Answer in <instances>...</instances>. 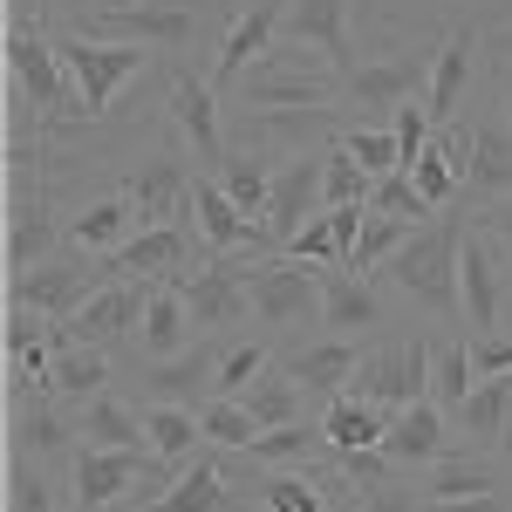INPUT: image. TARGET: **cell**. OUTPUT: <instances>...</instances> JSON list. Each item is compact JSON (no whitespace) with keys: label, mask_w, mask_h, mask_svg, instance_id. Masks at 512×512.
Masks as SVG:
<instances>
[{"label":"cell","mask_w":512,"mask_h":512,"mask_svg":"<svg viewBox=\"0 0 512 512\" xmlns=\"http://www.w3.org/2000/svg\"><path fill=\"white\" fill-rule=\"evenodd\" d=\"M472 198H458V205H444L431 226H417V233L396 246V260L383 267L396 294L417 308V315H431L437 328H465V294H458V246H465V226H472Z\"/></svg>","instance_id":"6da1fadb"},{"label":"cell","mask_w":512,"mask_h":512,"mask_svg":"<svg viewBox=\"0 0 512 512\" xmlns=\"http://www.w3.org/2000/svg\"><path fill=\"white\" fill-rule=\"evenodd\" d=\"M233 117H260V110H342V69L308 48V41H287L280 35L246 76L226 96Z\"/></svg>","instance_id":"7a4b0ae2"},{"label":"cell","mask_w":512,"mask_h":512,"mask_svg":"<svg viewBox=\"0 0 512 512\" xmlns=\"http://www.w3.org/2000/svg\"><path fill=\"white\" fill-rule=\"evenodd\" d=\"M246 294H253V328L294 349L315 342V328H328L321 315V267L294 260V253H246Z\"/></svg>","instance_id":"3957f363"},{"label":"cell","mask_w":512,"mask_h":512,"mask_svg":"<svg viewBox=\"0 0 512 512\" xmlns=\"http://www.w3.org/2000/svg\"><path fill=\"white\" fill-rule=\"evenodd\" d=\"M437 62V35H396L390 48L362 55L355 76H342V123H383L403 103H424Z\"/></svg>","instance_id":"277c9868"},{"label":"cell","mask_w":512,"mask_h":512,"mask_svg":"<svg viewBox=\"0 0 512 512\" xmlns=\"http://www.w3.org/2000/svg\"><path fill=\"white\" fill-rule=\"evenodd\" d=\"M55 48H62L69 76H76V96H82V117L89 123H103L117 110L123 89L144 76L151 62H164L158 48H144V41H96V35H82V28H55Z\"/></svg>","instance_id":"5b68a950"},{"label":"cell","mask_w":512,"mask_h":512,"mask_svg":"<svg viewBox=\"0 0 512 512\" xmlns=\"http://www.w3.org/2000/svg\"><path fill=\"white\" fill-rule=\"evenodd\" d=\"M76 28L96 41H144L158 55H192L205 35V7L198 0H130V7H89Z\"/></svg>","instance_id":"8992f818"},{"label":"cell","mask_w":512,"mask_h":512,"mask_svg":"<svg viewBox=\"0 0 512 512\" xmlns=\"http://www.w3.org/2000/svg\"><path fill=\"white\" fill-rule=\"evenodd\" d=\"M219 103H226V96H219V82L198 76L185 55H164V110H171V130H178V144H185L205 171H219L226 151H233Z\"/></svg>","instance_id":"52a82bcc"},{"label":"cell","mask_w":512,"mask_h":512,"mask_svg":"<svg viewBox=\"0 0 512 512\" xmlns=\"http://www.w3.org/2000/svg\"><path fill=\"white\" fill-rule=\"evenodd\" d=\"M192 178L198 171L178 144H151V151H137L130 164H117V192L137 205L144 226H178V219H192Z\"/></svg>","instance_id":"ba28073f"},{"label":"cell","mask_w":512,"mask_h":512,"mask_svg":"<svg viewBox=\"0 0 512 512\" xmlns=\"http://www.w3.org/2000/svg\"><path fill=\"white\" fill-rule=\"evenodd\" d=\"M431 369H437V335H396V342H369L362 369H355V396H369L376 410H403L431 396Z\"/></svg>","instance_id":"9c48e42d"},{"label":"cell","mask_w":512,"mask_h":512,"mask_svg":"<svg viewBox=\"0 0 512 512\" xmlns=\"http://www.w3.org/2000/svg\"><path fill=\"white\" fill-rule=\"evenodd\" d=\"M485 48H492V28L472 21V14H458L444 35H437V62H431V89H424V110H431V130H451L458 110H465V96H472V82L485 76Z\"/></svg>","instance_id":"30bf717a"},{"label":"cell","mask_w":512,"mask_h":512,"mask_svg":"<svg viewBox=\"0 0 512 512\" xmlns=\"http://www.w3.org/2000/svg\"><path fill=\"white\" fill-rule=\"evenodd\" d=\"M96 287H103V260L82 253V246H69V253H55V260H41V267L7 280V301H14V308H35V315H48V321H69Z\"/></svg>","instance_id":"8fae6325"},{"label":"cell","mask_w":512,"mask_h":512,"mask_svg":"<svg viewBox=\"0 0 512 512\" xmlns=\"http://www.w3.org/2000/svg\"><path fill=\"white\" fill-rule=\"evenodd\" d=\"M185 301H192V321L205 335H239L253 328V294H246V253H205L192 274L178 280Z\"/></svg>","instance_id":"7c38bea8"},{"label":"cell","mask_w":512,"mask_h":512,"mask_svg":"<svg viewBox=\"0 0 512 512\" xmlns=\"http://www.w3.org/2000/svg\"><path fill=\"white\" fill-rule=\"evenodd\" d=\"M198 260H205V239H198L192 219H178V226H137L103 260V280H185Z\"/></svg>","instance_id":"4fadbf2b"},{"label":"cell","mask_w":512,"mask_h":512,"mask_svg":"<svg viewBox=\"0 0 512 512\" xmlns=\"http://www.w3.org/2000/svg\"><path fill=\"white\" fill-rule=\"evenodd\" d=\"M506 253L492 246V233L465 226V246H458V294H465V335H506Z\"/></svg>","instance_id":"5bb4252c"},{"label":"cell","mask_w":512,"mask_h":512,"mask_svg":"<svg viewBox=\"0 0 512 512\" xmlns=\"http://www.w3.org/2000/svg\"><path fill=\"white\" fill-rule=\"evenodd\" d=\"M151 287H158V280H103L76 315L62 321V328H69V342H82V349H110V355L130 349V335H137V321H144Z\"/></svg>","instance_id":"9a60e30c"},{"label":"cell","mask_w":512,"mask_h":512,"mask_svg":"<svg viewBox=\"0 0 512 512\" xmlns=\"http://www.w3.org/2000/svg\"><path fill=\"white\" fill-rule=\"evenodd\" d=\"M192 219H198L205 253H274L267 226H260V219L219 185V171H198V178H192Z\"/></svg>","instance_id":"2e32d148"},{"label":"cell","mask_w":512,"mask_h":512,"mask_svg":"<svg viewBox=\"0 0 512 512\" xmlns=\"http://www.w3.org/2000/svg\"><path fill=\"white\" fill-rule=\"evenodd\" d=\"M69 472H76V512H117L123 492H137L144 472H158V458L151 451H110V444H82L76 458H69Z\"/></svg>","instance_id":"e0dca14e"},{"label":"cell","mask_w":512,"mask_h":512,"mask_svg":"<svg viewBox=\"0 0 512 512\" xmlns=\"http://www.w3.org/2000/svg\"><path fill=\"white\" fill-rule=\"evenodd\" d=\"M328 144H335V137H328ZM328 144H315V151H287V158H280L274 198H267V239H274V253L321 212V158H328Z\"/></svg>","instance_id":"ac0fdd59"},{"label":"cell","mask_w":512,"mask_h":512,"mask_svg":"<svg viewBox=\"0 0 512 512\" xmlns=\"http://www.w3.org/2000/svg\"><path fill=\"white\" fill-rule=\"evenodd\" d=\"M280 28H287V0H246L233 14V28L219 35V55H212V82H219V96H233L239 76L267 55L280 41Z\"/></svg>","instance_id":"d6986e66"},{"label":"cell","mask_w":512,"mask_h":512,"mask_svg":"<svg viewBox=\"0 0 512 512\" xmlns=\"http://www.w3.org/2000/svg\"><path fill=\"white\" fill-rule=\"evenodd\" d=\"M465 437H458V417L444 410V403H403L390 417V437H383V451H390L403 472H424V465H437V458H451Z\"/></svg>","instance_id":"ffe728a7"},{"label":"cell","mask_w":512,"mask_h":512,"mask_svg":"<svg viewBox=\"0 0 512 512\" xmlns=\"http://www.w3.org/2000/svg\"><path fill=\"white\" fill-rule=\"evenodd\" d=\"M362 349H369L362 335H321V342H294V349H280V369L315 396V403H335V396L355 383Z\"/></svg>","instance_id":"44dd1931"},{"label":"cell","mask_w":512,"mask_h":512,"mask_svg":"<svg viewBox=\"0 0 512 512\" xmlns=\"http://www.w3.org/2000/svg\"><path fill=\"white\" fill-rule=\"evenodd\" d=\"M465 198H472V205L512 198V123L499 117V110L465 123Z\"/></svg>","instance_id":"7402d4cb"},{"label":"cell","mask_w":512,"mask_h":512,"mask_svg":"<svg viewBox=\"0 0 512 512\" xmlns=\"http://www.w3.org/2000/svg\"><path fill=\"white\" fill-rule=\"evenodd\" d=\"M192 342H198V321H192V301H185V287H178V280H158V287H151V301H144V321H137V335H130L137 362L185 355Z\"/></svg>","instance_id":"603a6c76"},{"label":"cell","mask_w":512,"mask_h":512,"mask_svg":"<svg viewBox=\"0 0 512 512\" xmlns=\"http://www.w3.org/2000/svg\"><path fill=\"white\" fill-rule=\"evenodd\" d=\"M280 35L321 48L342 76H355V62H362L355 28H349V0H287V28H280Z\"/></svg>","instance_id":"cb8c5ba5"},{"label":"cell","mask_w":512,"mask_h":512,"mask_svg":"<svg viewBox=\"0 0 512 512\" xmlns=\"http://www.w3.org/2000/svg\"><path fill=\"white\" fill-rule=\"evenodd\" d=\"M144 512H239L233 485H226V451H219V444H205V451H198L192 465L171 478Z\"/></svg>","instance_id":"d4e9b609"},{"label":"cell","mask_w":512,"mask_h":512,"mask_svg":"<svg viewBox=\"0 0 512 512\" xmlns=\"http://www.w3.org/2000/svg\"><path fill=\"white\" fill-rule=\"evenodd\" d=\"M212 369H219V335H205V342H192L185 355H164V362H144V403H192L212 390Z\"/></svg>","instance_id":"484cf974"},{"label":"cell","mask_w":512,"mask_h":512,"mask_svg":"<svg viewBox=\"0 0 512 512\" xmlns=\"http://www.w3.org/2000/svg\"><path fill=\"white\" fill-rule=\"evenodd\" d=\"M82 424H69L48 396H28L14 403V437H7V458H35V465H55V458H76Z\"/></svg>","instance_id":"4316f807"},{"label":"cell","mask_w":512,"mask_h":512,"mask_svg":"<svg viewBox=\"0 0 512 512\" xmlns=\"http://www.w3.org/2000/svg\"><path fill=\"white\" fill-rule=\"evenodd\" d=\"M321 315H328V335H376L390 321L376 280L349 274V267H321Z\"/></svg>","instance_id":"83f0119b"},{"label":"cell","mask_w":512,"mask_h":512,"mask_svg":"<svg viewBox=\"0 0 512 512\" xmlns=\"http://www.w3.org/2000/svg\"><path fill=\"white\" fill-rule=\"evenodd\" d=\"M417 492H424V506H437V499H478V492H506V465H499L492 451H472V444H458L451 458L424 465Z\"/></svg>","instance_id":"f1b7e54d"},{"label":"cell","mask_w":512,"mask_h":512,"mask_svg":"<svg viewBox=\"0 0 512 512\" xmlns=\"http://www.w3.org/2000/svg\"><path fill=\"white\" fill-rule=\"evenodd\" d=\"M396 410H376L369 396L342 390L335 403H321V431H328V458H349V451H383Z\"/></svg>","instance_id":"f546056e"},{"label":"cell","mask_w":512,"mask_h":512,"mask_svg":"<svg viewBox=\"0 0 512 512\" xmlns=\"http://www.w3.org/2000/svg\"><path fill=\"white\" fill-rule=\"evenodd\" d=\"M458 437H465L472 451L506 458V444H512V376H485V383L465 396V410H458Z\"/></svg>","instance_id":"4dcf8cb0"},{"label":"cell","mask_w":512,"mask_h":512,"mask_svg":"<svg viewBox=\"0 0 512 512\" xmlns=\"http://www.w3.org/2000/svg\"><path fill=\"white\" fill-rule=\"evenodd\" d=\"M130 226H144L137 219V205L123 192H96L76 205V219H69V246H82V253H96V260H110L123 239H130Z\"/></svg>","instance_id":"1f68e13d"},{"label":"cell","mask_w":512,"mask_h":512,"mask_svg":"<svg viewBox=\"0 0 512 512\" xmlns=\"http://www.w3.org/2000/svg\"><path fill=\"white\" fill-rule=\"evenodd\" d=\"M239 458H253L260 472H315V458H328V431L308 424V417H294V424H274V431H260Z\"/></svg>","instance_id":"d6a6232c"},{"label":"cell","mask_w":512,"mask_h":512,"mask_svg":"<svg viewBox=\"0 0 512 512\" xmlns=\"http://www.w3.org/2000/svg\"><path fill=\"white\" fill-rule=\"evenodd\" d=\"M144 437H151V458L158 465L185 472L198 458V444H205V424H198L192 403H144Z\"/></svg>","instance_id":"836d02e7"},{"label":"cell","mask_w":512,"mask_h":512,"mask_svg":"<svg viewBox=\"0 0 512 512\" xmlns=\"http://www.w3.org/2000/svg\"><path fill=\"white\" fill-rule=\"evenodd\" d=\"M82 444H110V451H151V437H144V403H123L117 390H103L96 403H82Z\"/></svg>","instance_id":"e575fe53"},{"label":"cell","mask_w":512,"mask_h":512,"mask_svg":"<svg viewBox=\"0 0 512 512\" xmlns=\"http://www.w3.org/2000/svg\"><path fill=\"white\" fill-rule=\"evenodd\" d=\"M274 171H280V158L274 151H260V144H253V151H226V164H219V185H226V192L239 198V205H246V212H253V219H260V226H267V198H274Z\"/></svg>","instance_id":"d590c367"},{"label":"cell","mask_w":512,"mask_h":512,"mask_svg":"<svg viewBox=\"0 0 512 512\" xmlns=\"http://www.w3.org/2000/svg\"><path fill=\"white\" fill-rule=\"evenodd\" d=\"M280 362V342H253V335H219V369H212V396H239Z\"/></svg>","instance_id":"8d00e7d4"},{"label":"cell","mask_w":512,"mask_h":512,"mask_svg":"<svg viewBox=\"0 0 512 512\" xmlns=\"http://www.w3.org/2000/svg\"><path fill=\"white\" fill-rule=\"evenodd\" d=\"M110 390V349H55V396L62 403H96V396Z\"/></svg>","instance_id":"74e56055"},{"label":"cell","mask_w":512,"mask_h":512,"mask_svg":"<svg viewBox=\"0 0 512 512\" xmlns=\"http://www.w3.org/2000/svg\"><path fill=\"white\" fill-rule=\"evenodd\" d=\"M478 390L472 369V335H437V369H431V403H444L451 417L465 410V396Z\"/></svg>","instance_id":"f35d334b"},{"label":"cell","mask_w":512,"mask_h":512,"mask_svg":"<svg viewBox=\"0 0 512 512\" xmlns=\"http://www.w3.org/2000/svg\"><path fill=\"white\" fill-rule=\"evenodd\" d=\"M239 403L253 410V424H260V431H274V424H294V417H301L308 390H301V383H294V376H287V369L274 362L260 383H246V390H239Z\"/></svg>","instance_id":"ab89813d"},{"label":"cell","mask_w":512,"mask_h":512,"mask_svg":"<svg viewBox=\"0 0 512 512\" xmlns=\"http://www.w3.org/2000/svg\"><path fill=\"white\" fill-rule=\"evenodd\" d=\"M417 233L410 219H390V212H376L369 205V219H362V239H355V253H349V274H369V280H383V267L396 260V246Z\"/></svg>","instance_id":"60d3db41"},{"label":"cell","mask_w":512,"mask_h":512,"mask_svg":"<svg viewBox=\"0 0 512 512\" xmlns=\"http://www.w3.org/2000/svg\"><path fill=\"white\" fill-rule=\"evenodd\" d=\"M335 137L349 144V158L362 164L369 178H390V171H403V144H396L390 123H342Z\"/></svg>","instance_id":"b9f144b4"},{"label":"cell","mask_w":512,"mask_h":512,"mask_svg":"<svg viewBox=\"0 0 512 512\" xmlns=\"http://www.w3.org/2000/svg\"><path fill=\"white\" fill-rule=\"evenodd\" d=\"M198 424H205V444H219V451H246L260 424H253V410L239 403V396H205L198 403Z\"/></svg>","instance_id":"7bdbcfd3"},{"label":"cell","mask_w":512,"mask_h":512,"mask_svg":"<svg viewBox=\"0 0 512 512\" xmlns=\"http://www.w3.org/2000/svg\"><path fill=\"white\" fill-rule=\"evenodd\" d=\"M369 185H376V178H369V171L349 158V144L335 137L328 158H321V205H369Z\"/></svg>","instance_id":"ee69618b"},{"label":"cell","mask_w":512,"mask_h":512,"mask_svg":"<svg viewBox=\"0 0 512 512\" xmlns=\"http://www.w3.org/2000/svg\"><path fill=\"white\" fill-rule=\"evenodd\" d=\"M369 205H376V212H390V219H410V226H431V219H437V205L417 192V178H410V171L376 178V185H369Z\"/></svg>","instance_id":"f6af8a7d"},{"label":"cell","mask_w":512,"mask_h":512,"mask_svg":"<svg viewBox=\"0 0 512 512\" xmlns=\"http://www.w3.org/2000/svg\"><path fill=\"white\" fill-rule=\"evenodd\" d=\"M260 492H267V506H274V512H335L328 485L308 478V472H267V478H260Z\"/></svg>","instance_id":"bcb514c9"},{"label":"cell","mask_w":512,"mask_h":512,"mask_svg":"<svg viewBox=\"0 0 512 512\" xmlns=\"http://www.w3.org/2000/svg\"><path fill=\"white\" fill-rule=\"evenodd\" d=\"M7 512H62L55 485H48V465H35V458H7Z\"/></svg>","instance_id":"7dc6e473"},{"label":"cell","mask_w":512,"mask_h":512,"mask_svg":"<svg viewBox=\"0 0 512 512\" xmlns=\"http://www.w3.org/2000/svg\"><path fill=\"white\" fill-rule=\"evenodd\" d=\"M280 253H294V260H315V267H342V239H335V226H328V212H315L301 233L287 239Z\"/></svg>","instance_id":"c3c4849f"},{"label":"cell","mask_w":512,"mask_h":512,"mask_svg":"<svg viewBox=\"0 0 512 512\" xmlns=\"http://www.w3.org/2000/svg\"><path fill=\"white\" fill-rule=\"evenodd\" d=\"M355 512H424V492L403 485V478H383V485H362L355 492Z\"/></svg>","instance_id":"681fc988"},{"label":"cell","mask_w":512,"mask_h":512,"mask_svg":"<svg viewBox=\"0 0 512 512\" xmlns=\"http://www.w3.org/2000/svg\"><path fill=\"white\" fill-rule=\"evenodd\" d=\"M472 369H478V383L485 376H512V328L506 335H472Z\"/></svg>","instance_id":"f907efd6"},{"label":"cell","mask_w":512,"mask_h":512,"mask_svg":"<svg viewBox=\"0 0 512 512\" xmlns=\"http://www.w3.org/2000/svg\"><path fill=\"white\" fill-rule=\"evenodd\" d=\"M478 226L492 233V246L512 260V198H499V205H478Z\"/></svg>","instance_id":"816d5d0a"},{"label":"cell","mask_w":512,"mask_h":512,"mask_svg":"<svg viewBox=\"0 0 512 512\" xmlns=\"http://www.w3.org/2000/svg\"><path fill=\"white\" fill-rule=\"evenodd\" d=\"M424 512H506V492H478V499H437Z\"/></svg>","instance_id":"f5cc1de1"},{"label":"cell","mask_w":512,"mask_h":512,"mask_svg":"<svg viewBox=\"0 0 512 512\" xmlns=\"http://www.w3.org/2000/svg\"><path fill=\"white\" fill-rule=\"evenodd\" d=\"M492 110H499V117L512 123V55L499 62V69H492Z\"/></svg>","instance_id":"db71d44e"},{"label":"cell","mask_w":512,"mask_h":512,"mask_svg":"<svg viewBox=\"0 0 512 512\" xmlns=\"http://www.w3.org/2000/svg\"><path fill=\"white\" fill-rule=\"evenodd\" d=\"M82 14H89V0H55V21H62V28H76Z\"/></svg>","instance_id":"11a10c76"},{"label":"cell","mask_w":512,"mask_h":512,"mask_svg":"<svg viewBox=\"0 0 512 512\" xmlns=\"http://www.w3.org/2000/svg\"><path fill=\"white\" fill-rule=\"evenodd\" d=\"M499 41H506V55H512V14H506V21H499Z\"/></svg>","instance_id":"9f6ffc18"},{"label":"cell","mask_w":512,"mask_h":512,"mask_svg":"<svg viewBox=\"0 0 512 512\" xmlns=\"http://www.w3.org/2000/svg\"><path fill=\"white\" fill-rule=\"evenodd\" d=\"M103 7H130V0H103Z\"/></svg>","instance_id":"6f0895ef"},{"label":"cell","mask_w":512,"mask_h":512,"mask_svg":"<svg viewBox=\"0 0 512 512\" xmlns=\"http://www.w3.org/2000/svg\"><path fill=\"white\" fill-rule=\"evenodd\" d=\"M506 458H512V444H506Z\"/></svg>","instance_id":"680465c9"},{"label":"cell","mask_w":512,"mask_h":512,"mask_svg":"<svg viewBox=\"0 0 512 512\" xmlns=\"http://www.w3.org/2000/svg\"><path fill=\"white\" fill-rule=\"evenodd\" d=\"M506 14H512V0H506Z\"/></svg>","instance_id":"91938a15"}]
</instances>
